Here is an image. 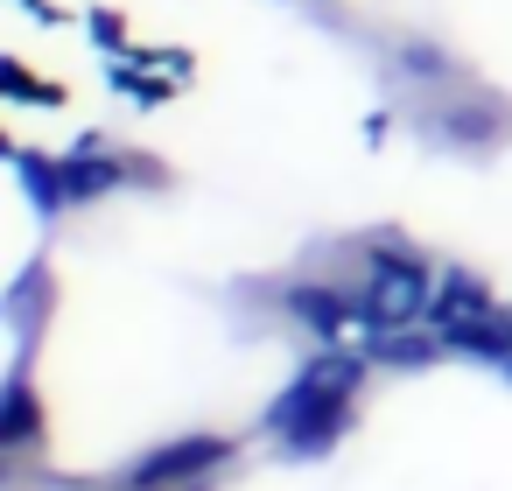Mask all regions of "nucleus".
Returning <instances> with one entry per match:
<instances>
[{
    "label": "nucleus",
    "mask_w": 512,
    "mask_h": 491,
    "mask_svg": "<svg viewBox=\"0 0 512 491\" xmlns=\"http://www.w3.org/2000/svg\"><path fill=\"white\" fill-rule=\"evenodd\" d=\"M365 365H372V351H344V344L316 351V358L295 365V379L267 400L260 435H267L281 456H323V449L351 428V393L365 386Z\"/></svg>",
    "instance_id": "obj_1"
},
{
    "label": "nucleus",
    "mask_w": 512,
    "mask_h": 491,
    "mask_svg": "<svg viewBox=\"0 0 512 491\" xmlns=\"http://www.w3.org/2000/svg\"><path fill=\"white\" fill-rule=\"evenodd\" d=\"M428 302H435V281H428V267H421L407 246H379V253L365 260V295H358V309H365L372 330H414V323H428Z\"/></svg>",
    "instance_id": "obj_2"
},
{
    "label": "nucleus",
    "mask_w": 512,
    "mask_h": 491,
    "mask_svg": "<svg viewBox=\"0 0 512 491\" xmlns=\"http://www.w3.org/2000/svg\"><path fill=\"white\" fill-rule=\"evenodd\" d=\"M232 463V435H176V442H162V449H148L134 470H127V484H190V477H211V470H225Z\"/></svg>",
    "instance_id": "obj_3"
},
{
    "label": "nucleus",
    "mask_w": 512,
    "mask_h": 491,
    "mask_svg": "<svg viewBox=\"0 0 512 491\" xmlns=\"http://www.w3.org/2000/svg\"><path fill=\"white\" fill-rule=\"evenodd\" d=\"M281 309H288L309 337H323V344H337V337L365 316L344 288H323V281H295V288H281Z\"/></svg>",
    "instance_id": "obj_4"
},
{
    "label": "nucleus",
    "mask_w": 512,
    "mask_h": 491,
    "mask_svg": "<svg viewBox=\"0 0 512 491\" xmlns=\"http://www.w3.org/2000/svg\"><path fill=\"white\" fill-rule=\"evenodd\" d=\"M43 295H50V267H43V260H29V267L8 281V295H0V309H8V330H15V365H29V351H36Z\"/></svg>",
    "instance_id": "obj_5"
},
{
    "label": "nucleus",
    "mask_w": 512,
    "mask_h": 491,
    "mask_svg": "<svg viewBox=\"0 0 512 491\" xmlns=\"http://www.w3.org/2000/svg\"><path fill=\"white\" fill-rule=\"evenodd\" d=\"M491 309H505L477 274H463V267H449L442 281H435V302H428V323L435 330H456V323H477V316H491Z\"/></svg>",
    "instance_id": "obj_6"
},
{
    "label": "nucleus",
    "mask_w": 512,
    "mask_h": 491,
    "mask_svg": "<svg viewBox=\"0 0 512 491\" xmlns=\"http://www.w3.org/2000/svg\"><path fill=\"white\" fill-rule=\"evenodd\" d=\"M64 183H71V204H99V197H113V190L127 183V169L99 148V134H85V141L64 155Z\"/></svg>",
    "instance_id": "obj_7"
},
{
    "label": "nucleus",
    "mask_w": 512,
    "mask_h": 491,
    "mask_svg": "<svg viewBox=\"0 0 512 491\" xmlns=\"http://www.w3.org/2000/svg\"><path fill=\"white\" fill-rule=\"evenodd\" d=\"M36 435H43V400H36L29 372L15 365V372H8V393H0V449H8V456H22Z\"/></svg>",
    "instance_id": "obj_8"
},
{
    "label": "nucleus",
    "mask_w": 512,
    "mask_h": 491,
    "mask_svg": "<svg viewBox=\"0 0 512 491\" xmlns=\"http://www.w3.org/2000/svg\"><path fill=\"white\" fill-rule=\"evenodd\" d=\"M8 169L22 176V190L36 197L43 218H50V211H71V183H64V162H57V155H36V148H15V141H8Z\"/></svg>",
    "instance_id": "obj_9"
},
{
    "label": "nucleus",
    "mask_w": 512,
    "mask_h": 491,
    "mask_svg": "<svg viewBox=\"0 0 512 491\" xmlns=\"http://www.w3.org/2000/svg\"><path fill=\"white\" fill-rule=\"evenodd\" d=\"M372 365H400V372H421V365H435V351H449L442 344V330H428V337H414V330H372Z\"/></svg>",
    "instance_id": "obj_10"
},
{
    "label": "nucleus",
    "mask_w": 512,
    "mask_h": 491,
    "mask_svg": "<svg viewBox=\"0 0 512 491\" xmlns=\"http://www.w3.org/2000/svg\"><path fill=\"white\" fill-rule=\"evenodd\" d=\"M0 92H8V99H22V106H64V85H36L15 57L8 64H0Z\"/></svg>",
    "instance_id": "obj_11"
},
{
    "label": "nucleus",
    "mask_w": 512,
    "mask_h": 491,
    "mask_svg": "<svg viewBox=\"0 0 512 491\" xmlns=\"http://www.w3.org/2000/svg\"><path fill=\"white\" fill-rule=\"evenodd\" d=\"M435 134H442V141H456V148H484V141L498 134V120H491V113H442V120H435Z\"/></svg>",
    "instance_id": "obj_12"
},
{
    "label": "nucleus",
    "mask_w": 512,
    "mask_h": 491,
    "mask_svg": "<svg viewBox=\"0 0 512 491\" xmlns=\"http://www.w3.org/2000/svg\"><path fill=\"white\" fill-rule=\"evenodd\" d=\"M113 85H120V92H134L141 106H162V99L176 92V85H155V78H141V71H113Z\"/></svg>",
    "instance_id": "obj_13"
},
{
    "label": "nucleus",
    "mask_w": 512,
    "mask_h": 491,
    "mask_svg": "<svg viewBox=\"0 0 512 491\" xmlns=\"http://www.w3.org/2000/svg\"><path fill=\"white\" fill-rule=\"evenodd\" d=\"M92 43H99V50H127V36H120L113 15H92Z\"/></svg>",
    "instance_id": "obj_14"
},
{
    "label": "nucleus",
    "mask_w": 512,
    "mask_h": 491,
    "mask_svg": "<svg viewBox=\"0 0 512 491\" xmlns=\"http://www.w3.org/2000/svg\"><path fill=\"white\" fill-rule=\"evenodd\" d=\"M120 491H162V484H120Z\"/></svg>",
    "instance_id": "obj_15"
},
{
    "label": "nucleus",
    "mask_w": 512,
    "mask_h": 491,
    "mask_svg": "<svg viewBox=\"0 0 512 491\" xmlns=\"http://www.w3.org/2000/svg\"><path fill=\"white\" fill-rule=\"evenodd\" d=\"M498 372H505V379H512V358H505V365H498Z\"/></svg>",
    "instance_id": "obj_16"
}]
</instances>
